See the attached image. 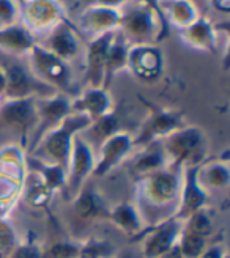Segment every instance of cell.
<instances>
[{"label": "cell", "instance_id": "obj_1", "mask_svg": "<svg viewBox=\"0 0 230 258\" xmlns=\"http://www.w3.org/2000/svg\"><path fill=\"white\" fill-rule=\"evenodd\" d=\"M183 169L165 167L137 179L136 208L148 228L174 217L180 203Z\"/></svg>", "mask_w": 230, "mask_h": 258}, {"label": "cell", "instance_id": "obj_2", "mask_svg": "<svg viewBox=\"0 0 230 258\" xmlns=\"http://www.w3.org/2000/svg\"><path fill=\"white\" fill-rule=\"evenodd\" d=\"M92 123V120L82 113H70L57 127L47 133L40 144L35 147L33 151L29 153V156H33L35 159L60 165L67 170L70 154L73 148V140L76 136H79L84 129Z\"/></svg>", "mask_w": 230, "mask_h": 258}, {"label": "cell", "instance_id": "obj_3", "mask_svg": "<svg viewBox=\"0 0 230 258\" xmlns=\"http://www.w3.org/2000/svg\"><path fill=\"white\" fill-rule=\"evenodd\" d=\"M169 167L186 169L200 165L207 158L208 137L199 126H183L161 140Z\"/></svg>", "mask_w": 230, "mask_h": 258}, {"label": "cell", "instance_id": "obj_4", "mask_svg": "<svg viewBox=\"0 0 230 258\" xmlns=\"http://www.w3.org/2000/svg\"><path fill=\"white\" fill-rule=\"evenodd\" d=\"M27 55L29 70L36 79H40L47 87L54 88L57 93H63L70 98L78 95L73 84V73L68 61L59 58L38 43L30 49Z\"/></svg>", "mask_w": 230, "mask_h": 258}, {"label": "cell", "instance_id": "obj_5", "mask_svg": "<svg viewBox=\"0 0 230 258\" xmlns=\"http://www.w3.org/2000/svg\"><path fill=\"white\" fill-rule=\"evenodd\" d=\"M119 32L130 46L158 44L164 40V33L156 15L150 8L134 0L122 8V21Z\"/></svg>", "mask_w": 230, "mask_h": 258}, {"label": "cell", "instance_id": "obj_6", "mask_svg": "<svg viewBox=\"0 0 230 258\" xmlns=\"http://www.w3.org/2000/svg\"><path fill=\"white\" fill-rule=\"evenodd\" d=\"M63 21L67 11L60 0H27L19 7V22L33 36L43 38Z\"/></svg>", "mask_w": 230, "mask_h": 258}, {"label": "cell", "instance_id": "obj_7", "mask_svg": "<svg viewBox=\"0 0 230 258\" xmlns=\"http://www.w3.org/2000/svg\"><path fill=\"white\" fill-rule=\"evenodd\" d=\"M36 99H4L0 106V127L19 134L21 148H27L30 134L36 126Z\"/></svg>", "mask_w": 230, "mask_h": 258}, {"label": "cell", "instance_id": "obj_8", "mask_svg": "<svg viewBox=\"0 0 230 258\" xmlns=\"http://www.w3.org/2000/svg\"><path fill=\"white\" fill-rule=\"evenodd\" d=\"M71 112V98L63 95V93H55L47 98H40L36 99V126L33 133L30 134L27 150L29 153L35 150V147L40 144V140L57 127L63 120H65Z\"/></svg>", "mask_w": 230, "mask_h": 258}, {"label": "cell", "instance_id": "obj_9", "mask_svg": "<svg viewBox=\"0 0 230 258\" xmlns=\"http://www.w3.org/2000/svg\"><path fill=\"white\" fill-rule=\"evenodd\" d=\"M5 74V90L4 99H27V98H47L57 92L47 87L32 74L21 63H10L2 67Z\"/></svg>", "mask_w": 230, "mask_h": 258}, {"label": "cell", "instance_id": "obj_10", "mask_svg": "<svg viewBox=\"0 0 230 258\" xmlns=\"http://www.w3.org/2000/svg\"><path fill=\"white\" fill-rule=\"evenodd\" d=\"M183 126L185 115L182 110L150 106V113L147 120L140 126L139 133L133 136L134 147L142 148L148 144H153V142H159Z\"/></svg>", "mask_w": 230, "mask_h": 258}, {"label": "cell", "instance_id": "obj_11", "mask_svg": "<svg viewBox=\"0 0 230 258\" xmlns=\"http://www.w3.org/2000/svg\"><path fill=\"white\" fill-rule=\"evenodd\" d=\"M95 161V150L81 137V134L76 136L73 140V148L67 167L65 184V192L71 199L78 196L79 190L85 186L88 176L93 175Z\"/></svg>", "mask_w": 230, "mask_h": 258}, {"label": "cell", "instance_id": "obj_12", "mask_svg": "<svg viewBox=\"0 0 230 258\" xmlns=\"http://www.w3.org/2000/svg\"><path fill=\"white\" fill-rule=\"evenodd\" d=\"M134 150V139L130 133L119 131L101 144L95 151L93 176H106L113 169L122 165L131 156Z\"/></svg>", "mask_w": 230, "mask_h": 258}, {"label": "cell", "instance_id": "obj_13", "mask_svg": "<svg viewBox=\"0 0 230 258\" xmlns=\"http://www.w3.org/2000/svg\"><path fill=\"white\" fill-rule=\"evenodd\" d=\"M140 82H155L164 70V54L158 44L131 46L128 52V67Z\"/></svg>", "mask_w": 230, "mask_h": 258}, {"label": "cell", "instance_id": "obj_14", "mask_svg": "<svg viewBox=\"0 0 230 258\" xmlns=\"http://www.w3.org/2000/svg\"><path fill=\"white\" fill-rule=\"evenodd\" d=\"M120 21L122 8H110L92 4L79 15L78 25H74V27L84 36H88V40H93L99 35L119 30Z\"/></svg>", "mask_w": 230, "mask_h": 258}, {"label": "cell", "instance_id": "obj_15", "mask_svg": "<svg viewBox=\"0 0 230 258\" xmlns=\"http://www.w3.org/2000/svg\"><path fill=\"white\" fill-rule=\"evenodd\" d=\"M183 228V221L170 217L158 225H153L147 230L144 241L140 242V253L144 258H158L162 253L169 252L177 246Z\"/></svg>", "mask_w": 230, "mask_h": 258}, {"label": "cell", "instance_id": "obj_16", "mask_svg": "<svg viewBox=\"0 0 230 258\" xmlns=\"http://www.w3.org/2000/svg\"><path fill=\"white\" fill-rule=\"evenodd\" d=\"M115 32H107L104 35L93 38V40H88L85 46V85L87 87L104 88L106 57Z\"/></svg>", "mask_w": 230, "mask_h": 258}, {"label": "cell", "instance_id": "obj_17", "mask_svg": "<svg viewBox=\"0 0 230 258\" xmlns=\"http://www.w3.org/2000/svg\"><path fill=\"white\" fill-rule=\"evenodd\" d=\"M78 33L79 32L76 30L74 25L67 19L60 22L47 35H44L38 44L57 55L59 58L71 61L73 58L78 57L81 50V38Z\"/></svg>", "mask_w": 230, "mask_h": 258}, {"label": "cell", "instance_id": "obj_18", "mask_svg": "<svg viewBox=\"0 0 230 258\" xmlns=\"http://www.w3.org/2000/svg\"><path fill=\"white\" fill-rule=\"evenodd\" d=\"M197 169L199 165L186 167L182 175V190H180V203L175 213V219L186 221L189 216L205 208L208 194L197 183Z\"/></svg>", "mask_w": 230, "mask_h": 258}, {"label": "cell", "instance_id": "obj_19", "mask_svg": "<svg viewBox=\"0 0 230 258\" xmlns=\"http://www.w3.org/2000/svg\"><path fill=\"white\" fill-rule=\"evenodd\" d=\"M113 110L112 96L109 90L103 87H85L81 93L71 98V112L87 115L90 120H96Z\"/></svg>", "mask_w": 230, "mask_h": 258}, {"label": "cell", "instance_id": "obj_20", "mask_svg": "<svg viewBox=\"0 0 230 258\" xmlns=\"http://www.w3.org/2000/svg\"><path fill=\"white\" fill-rule=\"evenodd\" d=\"M182 41L191 49L216 54L219 50L218 27L207 16H200L194 24L182 30Z\"/></svg>", "mask_w": 230, "mask_h": 258}, {"label": "cell", "instance_id": "obj_21", "mask_svg": "<svg viewBox=\"0 0 230 258\" xmlns=\"http://www.w3.org/2000/svg\"><path fill=\"white\" fill-rule=\"evenodd\" d=\"M165 167H169V164H167V158H165V153L162 150L161 140L142 147L140 153L136 154L130 161V172L136 179L147 176L153 172L162 170Z\"/></svg>", "mask_w": 230, "mask_h": 258}, {"label": "cell", "instance_id": "obj_22", "mask_svg": "<svg viewBox=\"0 0 230 258\" xmlns=\"http://www.w3.org/2000/svg\"><path fill=\"white\" fill-rule=\"evenodd\" d=\"M73 211L81 221L90 222L99 217H109V210L101 194L90 184H85L73 199Z\"/></svg>", "mask_w": 230, "mask_h": 258}, {"label": "cell", "instance_id": "obj_23", "mask_svg": "<svg viewBox=\"0 0 230 258\" xmlns=\"http://www.w3.org/2000/svg\"><path fill=\"white\" fill-rule=\"evenodd\" d=\"M197 183L208 192L225 190L230 184V167L227 159L203 161L197 169Z\"/></svg>", "mask_w": 230, "mask_h": 258}, {"label": "cell", "instance_id": "obj_24", "mask_svg": "<svg viewBox=\"0 0 230 258\" xmlns=\"http://www.w3.org/2000/svg\"><path fill=\"white\" fill-rule=\"evenodd\" d=\"M36 44L35 36L21 22L0 27V49L15 55H27Z\"/></svg>", "mask_w": 230, "mask_h": 258}, {"label": "cell", "instance_id": "obj_25", "mask_svg": "<svg viewBox=\"0 0 230 258\" xmlns=\"http://www.w3.org/2000/svg\"><path fill=\"white\" fill-rule=\"evenodd\" d=\"M161 7L167 24L180 30L189 27L202 16L199 7L191 0H162Z\"/></svg>", "mask_w": 230, "mask_h": 258}, {"label": "cell", "instance_id": "obj_26", "mask_svg": "<svg viewBox=\"0 0 230 258\" xmlns=\"http://www.w3.org/2000/svg\"><path fill=\"white\" fill-rule=\"evenodd\" d=\"M119 131H122L120 129V118L113 110V112L106 113L96 120H92V123L81 133V137L93 150H96L106 139H109L113 134H117Z\"/></svg>", "mask_w": 230, "mask_h": 258}, {"label": "cell", "instance_id": "obj_27", "mask_svg": "<svg viewBox=\"0 0 230 258\" xmlns=\"http://www.w3.org/2000/svg\"><path fill=\"white\" fill-rule=\"evenodd\" d=\"M130 44L123 38V35L117 30L113 35V40L109 46L107 57H106V76H104V88H109L110 81L115 74L126 70L128 67V52H130Z\"/></svg>", "mask_w": 230, "mask_h": 258}, {"label": "cell", "instance_id": "obj_28", "mask_svg": "<svg viewBox=\"0 0 230 258\" xmlns=\"http://www.w3.org/2000/svg\"><path fill=\"white\" fill-rule=\"evenodd\" d=\"M107 219H110V221L122 231H125V233L131 235V236L140 235L144 230L142 217H140L136 205H133L130 202H123L115 206V208L109 210Z\"/></svg>", "mask_w": 230, "mask_h": 258}, {"label": "cell", "instance_id": "obj_29", "mask_svg": "<svg viewBox=\"0 0 230 258\" xmlns=\"http://www.w3.org/2000/svg\"><path fill=\"white\" fill-rule=\"evenodd\" d=\"M25 165H27V170L35 172L41 176L44 184L52 190H65L67 184V170L60 165H52V164H46L35 159L33 156H25Z\"/></svg>", "mask_w": 230, "mask_h": 258}, {"label": "cell", "instance_id": "obj_30", "mask_svg": "<svg viewBox=\"0 0 230 258\" xmlns=\"http://www.w3.org/2000/svg\"><path fill=\"white\" fill-rule=\"evenodd\" d=\"M27 172H29V175H27V192H25V200H27V203L35 210L46 208L54 192L44 184L40 175L35 172H30V170H27Z\"/></svg>", "mask_w": 230, "mask_h": 258}, {"label": "cell", "instance_id": "obj_31", "mask_svg": "<svg viewBox=\"0 0 230 258\" xmlns=\"http://www.w3.org/2000/svg\"><path fill=\"white\" fill-rule=\"evenodd\" d=\"M81 244L74 242H55L49 247L41 249V258H78Z\"/></svg>", "mask_w": 230, "mask_h": 258}, {"label": "cell", "instance_id": "obj_32", "mask_svg": "<svg viewBox=\"0 0 230 258\" xmlns=\"http://www.w3.org/2000/svg\"><path fill=\"white\" fill-rule=\"evenodd\" d=\"M18 246L16 235L11 225L0 217V258H7L10 252Z\"/></svg>", "mask_w": 230, "mask_h": 258}, {"label": "cell", "instance_id": "obj_33", "mask_svg": "<svg viewBox=\"0 0 230 258\" xmlns=\"http://www.w3.org/2000/svg\"><path fill=\"white\" fill-rule=\"evenodd\" d=\"M19 0H0V27L19 22Z\"/></svg>", "mask_w": 230, "mask_h": 258}, {"label": "cell", "instance_id": "obj_34", "mask_svg": "<svg viewBox=\"0 0 230 258\" xmlns=\"http://www.w3.org/2000/svg\"><path fill=\"white\" fill-rule=\"evenodd\" d=\"M110 246L106 242L90 241L81 246V252L78 258H109L110 255Z\"/></svg>", "mask_w": 230, "mask_h": 258}, {"label": "cell", "instance_id": "obj_35", "mask_svg": "<svg viewBox=\"0 0 230 258\" xmlns=\"http://www.w3.org/2000/svg\"><path fill=\"white\" fill-rule=\"evenodd\" d=\"M7 258H41V249L33 242L18 244Z\"/></svg>", "mask_w": 230, "mask_h": 258}, {"label": "cell", "instance_id": "obj_36", "mask_svg": "<svg viewBox=\"0 0 230 258\" xmlns=\"http://www.w3.org/2000/svg\"><path fill=\"white\" fill-rule=\"evenodd\" d=\"M134 2L144 5L147 8H150L153 13L156 15L159 24H161V29H162V33H164V38L169 35V24L165 21V16H164V11H162V7H161V2L162 0H134Z\"/></svg>", "mask_w": 230, "mask_h": 258}, {"label": "cell", "instance_id": "obj_37", "mask_svg": "<svg viewBox=\"0 0 230 258\" xmlns=\"http://www.w3.org/2000/svg\"><path fill=\"white\" fill-rule=\"evenodd\" d=\"M224 255H225V252L221 246H213V247H207V250L199 258H224Z\"/></svg>", "mask_w": 230, "mask_h": 258}, {"label": "cell", "instance_id": "obj_38", "mask_svg": "<svg viewBox=\"0 0 230 258\" xmlns=\"http://www.w3.org/2000/svg\"><path fill=\"white\" fill-rule=\"evenodd\" d=\"M210 4L221 15H228L230 13V0H210Z\"/></svg>", "mask_w": 230, "mask_h": 258}, {"label": "cell", "instance_id": "obj_39", "mask_svg": "<svg viewBox=\"0 0 230 258\" xmlns=\"http://www.w3.org/2000/svg\"><path fill=\"white\" fill-rule=\"evenodd\" d=\"M128 2H131V0H93L95 5L110 7V8H123Z\"/></svg>", "mask_w": 230, "mask_h": 258}, {"label": "cell", "instance_id": "obj_40", "mask_svg": "<svg viewBox=\"0 0 230 258\" xmlns=\"http://www.w3.org/2000/svg\"><path fill=\"white\" fill-rule=\"evenodd\" d=\"M117 258H144V255L140 253V250L136 249H125L117 255Z\"/></svg>", "mask_w": 230, "mask_h": 258}, {"label": "cell", "instance_id": "obj_41", "mask_svg": "<svg viewBox=\"0 0 230 258\" xmlns=\"http://www.w3.org/2000/svg\"><path fill=\"white\" fill-rule=\"evenodd\" d=\"M158 258H185V256L182 255V252H180V249H178V246H175V247H172L169 252L162 253V255L158 256Z\"/></svg>", "mask_w": 230, "mask_h": 258}, {"label": "cell", "instance_id": "obj_42", "mask_svg": "<svg viewBox=\"0 0 230 258\" xmlns=\"http://www.w3.org/2000/svg\"><path fill=\"white\" fill-rule=\"evenodd\" d=\"M4 90H5V74L2 67H0V96L2 98H4Z\"/></svg>", "mask_w": 230, "mask_h": 258}, {"label": "cell", "instance_id": "obj_43", "mask_svg": "<svg viewBox=\"0 0 230 258\" xmlns=\"http://www.w3.org/2000/svg\"><path fill=\"white\" fill-rule=\"evenodd\" d=\"M191 2H194V4L197 5V4H199V0H191Z\"/></svg>", "mask_w": 230, "mask_h": 258}, {"label": "cell", "instance_id": "obj_44", "mask_svg": "<svg viewBox=\"0 0 230 258\" xmlns=\"http://www.w3.org/2000/svg\"><path fill=\"white\" fill-rule=\"evenodd\" d=\"M2 101H4V98H2V96H0V106H2Z\"/></svg>", "mask_w": 230, "mask_h": 258}, {"label": "cell", "instance_id": "obj_45", "mask_svg": "<svg viewBox=\"0 0 230 258\" xmlns=\"http://www.w3.org/2000/svg\"><path fill=\"white\" fill-rule=\"evenodd\" d=\"M22 2H27V0H19V4H22Z\"/></svg>", "mask_w": 230, "mask_h": 258}]
</instances>
